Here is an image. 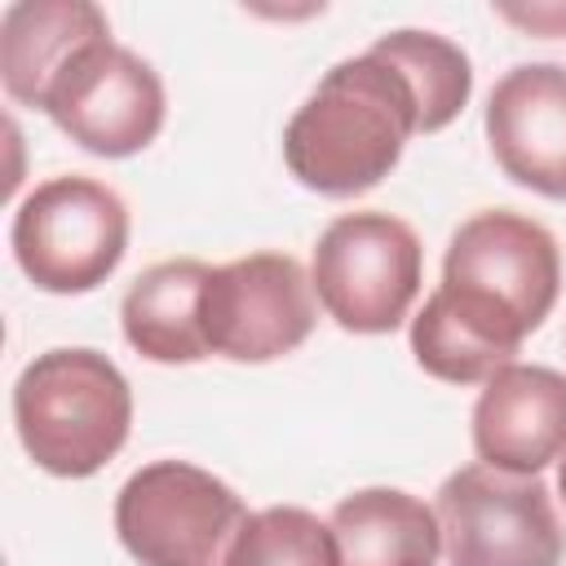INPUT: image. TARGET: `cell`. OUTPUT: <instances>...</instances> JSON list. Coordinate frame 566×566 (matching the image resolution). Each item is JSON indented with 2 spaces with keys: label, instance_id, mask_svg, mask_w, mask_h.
<instances>
[{
  "label": "cell",
  "instance_id": "cell-8",
  "mask_svg": "<svg viewBox=\"0 0 566 566\" xmlns=\"http://www.w3.org/2000/svg\"><path fill=\"white\" fill-rule=\"evenodd\" d=\"M318 296L305 265L287 252H248L212 265L203 283V340L208 354L230 363H274L301 349L314 332Z\"/></svg>",
  "mask_w": 566,
  "mask_h": 566
},
{
  "label": "cell",
  "instance_id": "cell-1",
  "mask_svg": "<svg viewBox=\"0 0 566 566\" xmlns=\"http://www.w3.org/2000/svg\"><path fill=\"white\" fill-rule=\"evenodd\" d=\"M557 292L562 248L535 217L473 212L447 243L442 283L411 318V354L433 380L486 385L539 332Z\"/></svg>",
  "mask_w": 566,
  "mask_h": 566
},
{
  "label": "cell",
  "instance_id": "cell-13",
  "mask_svg": "<svg viewBox=\"0 0 566 566\" xmlns=\"http://www.w3.org/2000/svg\"><path fill=\"white\" fill-rule=\"evenodd\" d=\"M208 274H212V265H203L195 256H172V261L142 270L119 301L124 340L142 358L164 363V367L208 358V340H203V323H199Z\"/></svg>",
  "mask_w": 566,
  "mask_h": 566
},
{
  "label": "cell",
  "instance_id": "cell-12",
  "mask_svg": "<svg viewBox=\"0 0 566 566\" xmlns=\"http://www.w3.org/2000/svg\"><path fill=\"white\" fill-rule=\"evenodd\" d=\"M111 40V22L88 0H18L0 18V80L18 106L44 111L53 84L93 44Z\"/></svg>",
  "mask_w": 566,
  "mask_h": 566
},
{
  "label": "cell",
  "instance_id": "cell-15",
  "mask_svg": "<svg viewBox=\"0 0 566 566\" xmlns=\"http://www.w3.org/2000/svg\"><path fill=\"white\" fill-rule=\"evenodd\" d=\"M376 57H385L416 93V111H420V133H438L447 128L464 106H469V93H473V66H469V53L460 44H451L447 35L438 31H416V27H402V31H389L371 44Z\"/></svg>",
  "mask_w": 566,
  "mask_h": 566
},
{
  "label": "cell",
  "instance_id": "cell-4",
  "mask_svg": "<svg viewBox=\"0 0 566 566\" xmlns=\"http://www.w3.org/2000/svg\"><path fill=\"white\" fill-rule=\"evenodd\" d=\"M9 243L18 270L40 292L80 296L119 270L128 252V208L106 181L62 172L18 203Z\"/></svg>",
  "mask_w": 566,
  "mask_h": 566
},
{
  "label": "cell",
  "instance_id": "cell-9",
  "mask_svg": "<svg viewBox=\"0 0 566 566\" xmlns=\"http://www.w3.org/2000/svg\"><path fill=\"white\" fill-rule=\"evenodd\" d=\"M44 115L80 150L102 159H128L146 150L164 128V84L146 57L102 40L75 57L53 84Z\"/></svg>",
  "mask_w": 566,
  "mask_h": 566
},
{
  "label": "cell",
  "instance_id": "cell-14",
  "mask_svg": "<svg viewBox=\"0 0 566 566\" xmlns=\"http://www.w3.org/2000/svg\"><path fill=\"white\" fill-rule=\"evenodd\" d=\"M327 526L340 566H438L442 557L438 513L398 486H363L345 495Z\"/></svg>",
  "mask_w": 566,
  "mask_h": 566
},
{
  "label": "cell",
  "instance_id": "cell-6",
  "mask_svg": "<svg viewBox=\"0 0 566 566\" xmlns=\"http://www.w3.org/2000/svg\"><path fill=\"white\" fill-rule=\"evenodd\" d=\"M424 248L416 230L394 212H345L336 217L310 261L318 305L340 332L385 336L402 327L420 296Z\"/></svg>",
  "mask_w": 566,
  "mask_h": 566
},
{
  "label": "cell",
  "instance_id": "cell-2",
  "mask_svg": "<svg viewBox=\"0 0 566 566\" xmlns=\"http://www.w3.org/2000/svg\"><path fill=\"white\" fill-rule=\"evenodd\" d=\"M420 133L411 84L371 49L336 62L283 128L287 172L327 199L380 186Z\"/></svg>",
  "mask_w": 566,
  "mask_h": 566
},
{
  "label": "cell",
  "instance_id": "cell-16",
  "mask_svg": "<svg viewBox=\"0 0 566 566\" xmlns=\"http://www.w3.org/2000/svg\"><path fill=\"white\" fill-rule=\"evenodd\" d=\"M226 566H340L336 535L301 504H270L252 513Z\"/></svg>",
  "mask_w": 566,
  "mask_h": 566
},
{
  "label": "cell",
  "instance_id": "cell-11",
  "mask_svg": "<svg viewBox=\"0 0 566 566\" xmlns=\"http://www.w3.org/2000/svg\"><path fill=\"white\" fill-rule=\"evenodd\" d=\"M469 424L482 464L539 478L566 451V376L539 363H509L482 385Z\"/></svg>",
  "mask_w": 566,
  "mask_h": 566
},
{
  "label": "cell",
  "instance_id": "cell-17",
  "mask_svg": "<svg viewBox=\"0 0 566 566\" xmlns=\"http://www.w3.org/2000/svg\"><path fill=\"white\" fill-rule=\"evenodd\" d=\"M504 18L539 31V35H566V9L562 4H539V9H504Z\"/></svg>",
  "mask_w": 566,
  "mask_h": 566
},
{
  "label": "cell",
  "instance_id": "cell-10",
  "mask_svg": "<svg viewBox=\"0 0 566 566\" xmlns=\"http://www.w3.org/2000/svg\"><path fill=\"white\" fill-rule=\"evenodd\" d=\"M482 124L509 181L544 199H566V66L526 62L504 71Z\"/></svg>",
  "mask_w": 566,
  "mask_h": 566
},
{
  "label": "cell",
  "instance_id": "cell-3",
  "mask_svg": "<svg viewBox=\"0 0 566 566\" xmlns=\"http://www.w3.org/2000/svg\"><path fill=\"white\" fill-rule=\"evenodd\" d=\"M13 429L35 469L93 478L133 429V389L97 349H44L13 380Z\"/></svg>",
  "mask_w": 566,
  "mask_h": 566
},
{
  "label": "cell",
  "instance_id": "cell-18",
  "mask_svg": "<svg viewBox=\"0 0 566 566\" xmlns=\"http://www.w3.org/2000/svg\"><path fill=\"white\" fill-rule=\"evenodd\" d=\"M557 495H562V504H566V451H562V460H557Z\"/></svg>",
  "mask_w": 566,
  "mask_h": 566
},
{
  "label": "cell",
  "instance_id": "cell-5",
  "mask_svg": "<svg viewBox=\"0 0 566 566\" xmlns=\"http://www.w3.org/2000/svg\"><path fill=\"white\" fill-rule=\"evenodd\" d=\"M252 513L217 473L150 460L115 495V535L137 566H226Z\"/></svg>",
  "mask_w": 566,
  "mask_h": 566
},
{
  "label": "cell",
  "instance_id": "cell-7",
  "mask_svg": "<svg viewBox=\"0 0 566 566\" xmlns=\"http://www.w3.org/2000/svg\"><path fill=\"white\" fill-rule=\"evenodd\" d=\"M442 553L451 566H562L566 526L539 478L464 464L438 486Z\"/></svg>",
  "mask_w": 566,
  "mask_h": 566
}]
</instances>
